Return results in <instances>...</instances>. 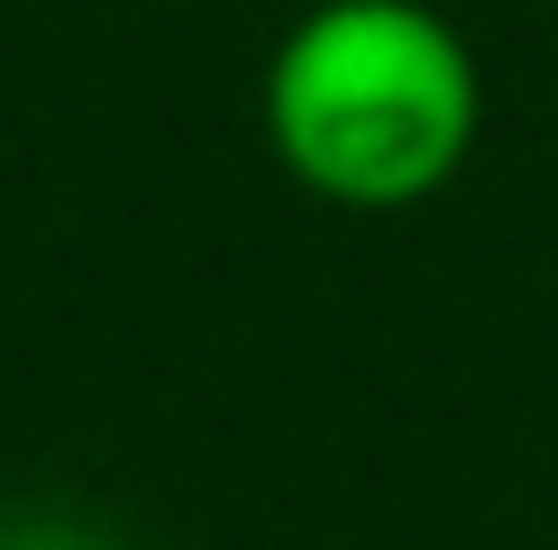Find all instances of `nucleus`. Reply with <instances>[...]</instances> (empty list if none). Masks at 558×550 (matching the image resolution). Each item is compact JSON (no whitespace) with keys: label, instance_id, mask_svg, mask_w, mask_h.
<instances>
[{"label":"nucleus","instance_id":"obj_1","mask_svg":"<svg viewBox=\"0 0 558 550\" xmlns=\"http://www.w3.org/2000/svg\"><path fill=\"white\" fill-rule=\"evenodd\" d=\"M266 147L330 212L449 193L485 129L476 46L430 0H320L266 56Z\"/></svg>","mask_w":558,"mask_h":550}]
</instances>
